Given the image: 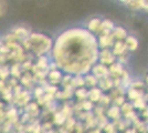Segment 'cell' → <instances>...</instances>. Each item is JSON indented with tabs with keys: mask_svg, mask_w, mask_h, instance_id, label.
<instances>
[{
	"mask_svg": "<svg viewBox=\"0 0 148 133\" xmlns=\"http://www.w3.org/2000/svg\"><path fill=\"white\" fill-rule=\"evenodd\" d=\"M71 37H65L63 34L56 47V59L59 65L61 64L63 69L70 72H82L83 70L91 68L94 57L96 58V41L88 40L81 33L80 39H75L74 33H71Z\"/></svg>",
	"mask_w": 148,
	"mask_h": 133,
	"instance_id": "6da1fadb",
	"label": "cell"
},
{
	"mask_svg": "<svg viewBox=\"0 0 148 133\" xmlns=\"http://www.w3.org/2000/svg\"><path fill=\"white\" fill-rule=\"evenodd\" d=\"M125 47H126V50L130 51H134L137 49L138 47V40L134 37H127L126 40H125Z\"/></svg>",
	"mask_w": 148,
	"mask_h": 133,
	"instance_id": "7a4b0ae2",
	"label": "cell"
},
{
	"mask_svg": "<svg viewBox=\"0 0 148 133\" xmlns=\"http://www.w3.org/2000/svg\"><path fill=\"white\" fill-rule=\"evenodd\" d=\"M102 20L99 18H94L88 22V29L92 32H97V30H101V25H102Z\"/></svg>",
	"mask_w": 148,
	"mask_h": 133,
	"instance_id": "3957f363",
	"label": "cell"
},
{
	"mask_svg": "<svg viewBox=\"0 0 148 133\" xmlns=\"http://www.w3.org/2000/svg\"><path fill=\"white\" fill-rule=\"evenodd\" d=\"M6 12V3L3 0H0V17L3 16Z\"/></svg>",
	"mask_w": 148,
	"mask_h": 133,
	"instance_id": "277c9868",
	"label": "cell"
},
{
	"mask_svg": "<svg viewBox=\"0 0 148 133\" xmlns=\"http://www.w3.org/2000/svg\"><path fill=\"white\" fill-rule=\"evenodd\" d=\"M147 83H148V74H147Z\"/></svg>",
	"mask_w": 148,
	"mask_h": 133,
	"instance_id": "5b68a950",
	"label": "cell"
}]
</instances>
